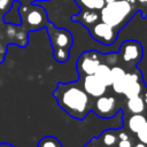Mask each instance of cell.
Segmentation results:
<instances>
[{"label": "cell", "mask_w": 147, "mask_h": 147, "mask_svg": "<svg viewBox=\"0 0 147 147\" xmlns=\"http://www.w3.org/2000/svg\"><path fill=\"white\" fill-rule=\"evenodd\" d=\"M136 139L137 141H140L142 144H146L147 145V122L145 123V125L138 131V133L136 134Z\"/></svg>", "instance_id": "17"}, {"label": "cell", "mask_w": 147, "mask_h": 147, "mask_svg": "<svg viewBox=\"0 0 147 147\" xmlns=\"http://www.w3.org/2000/svg\"><path fill=\"white\" fill-rule=\"evenodd\" d=\"M83 147H102L101 146V144H100V141H99V139H98V137L96 138H92L90 141H87Z\"/></svg>", "instance_id": "19"}, {"label": "cell", "mask_w": 147, "mask_h": 147, "mask_svg": "<svg viewBox=\"0 0 147 147\" xmlns=\"http://www.w3.org/2000/svg\"><path fill=\"white\" fill-rule=\"evenodd\" d=\"M53 96L56 99L57 105L69 116L83 121L90 111H92L93 100L82 87L80 83H57L56 88L53 91Z\"/></svg>", "instance_id": "1"}, {"label": "cell", "mask_w": 147, "mask_h": 147, "mask_svg": "<svg viewBox=\"0 0 147 147\" xmlns=\"http://www.w3.org/2000/svg\"><path fill=\"white\" fill-rule=\"evenodd\" d=\"M78 82L80 83L84 91L92 98H99L107 93V86L93 74V75H85L82 77H78Z\"/></svg>", "instance_id": "9"}, {"label": "cell", "mask_w": 147, "mask_h": 147, "mask_svg": "<svg viewBox=\"0 0 147 147\" xmlns=\"http://www.w3.org/2000/svg\"><path fill=\"white\" fill-rule=\"evenodd\" d=\"M38 147H63V146L57 138L53 136H46L39 140Z\"/></svg>", "instance_id": "16"}, {"label": "cell", "mask_w": 147, "mask_h": 147, "mask_svg": "<svg viewBox=\"0 0 147 147\" xmlns=\"http://www.w3.org/2000/svg\"><path fill=\"white\" fill-rule=\"evenodd\" d=\"M118 64L125 70L137 67L144 56V49L139 41L126 40L124 41L118 51Z\"/></svg>", "instance_id": "5"}, {"label": "cell", "mask_w": 147, "mask_h": 147, "mask_svg": "<svg viewBox=\"0 0 147 147\" xmlns=\"http://www.w3.org/2000/svg\"><path fill=\"white\" fill-rule=\"evenodd\" d=\"M123 115H132V114H147V107L141 95L129 98L125 100L122 106Z\"/></svg>", "instance_id": "11"}, {"label": "cell", "mask_w": 147, "mask_h": 147, "mask_svg": "<svg viewBox=\"0 0 147 147\" xmlns=\"http://www.w3.org/2000/svg\"><path fill=\"white\" fill-rule=\"evenodd\" d=\"M72 21L79 22L85 28H91L93 24L100 21V11L99 10H92V9H85L82 8L79 13L71 17Z\"/></svg>", "instance_id": "12"}, {"label": "cell", "mask_w": 147, "mask_h": 147, "mask_svg": "<svg viewBox=\"0 0 147 147\" xmlns=\"http://www.w3.org/2000/svg\"><path fill=\"white\" fill-rule=\"evenodd\" d=\"M102 147H116L118 142V131L117 129H108L100 133L98 137Z\"/></svg>", "instance_id": "13"}, {"label": "cell", "mask_w": 147, "mask_h": 147, "mask_svg": "<svg viewBox=\"0 0 147 147\" xmlns=\"http://www.w3.org/2000/svg\"><path fill=\"white\" fill-rule=\"evenodd\" d=\"M134 3L130 0H115L106 3L100 10V21L119 31L134 15Z\"/></svg>", "instance_id": "2"}, {"label": "cell", "mask_w": 147, "mask_h": 147, "mask_svg": "<svg viewBox=\"0 0 147 147\" xmlns=\"http://www.w3.org/2000/svg\"><path fill=\"white\" fill-rule=\"evenodd\" d=\"M110 65L109 64H107V63H105V62H102L99 67H98V69L95 70V72H94V75L107 86V87H110L111 86V75H110Z\"/></svg>", "instance_id": "14"}, {"label": "cell", "mask_w": 147, "mask_h": 147, "mask_svg": "<svg viewBox=\"0 0 147 147\" xmlns=\"http://www.w3.org/2000/svg\"><path fill=\"white\" fill-rule=\"evenodd\" d=\"M113 1H115V0H105L106 3H109V2H113Z\"/></svg>", "instance_id": "25"}, {"label": "cell", "mask_w": 147, "mask_h": 147, "mask_svg": "<svg viewBox=\"0 0 147 147\" xmlns=\"http://www.w3.org/2000/svg\"><path fill=\"white\" fill-rule=\"evenodd\" d=\"M46 28L53 48V57L60 63L67 62L70 56V48L74 44V37L71 32L67 29L56 28L49 22Z\"/></svg>", "instance_id": "3"}, {"label": "cell", "mask_w": 147, "mask_h": 147, "mask_svg": "<svg viewBox=\"0 0 147 147\" xmlns=\"http://www.w3.org/2000/svg\"><path fill=\"white\" fill-rule=\"evenodd\" d=\"M147 122V114H132V115H123L124 127L133 136L138 133V131L145 125Z\"/></svg>", "instance_id": "10"}, {"label": "cell", "mask_w": 147, "mask_h": 147, "mask_svg": "<svg viewBox=\"0 0 147 147\" xmlns=\"http://www.w3.org/2000/svg\"><path fill=\"white\" fill-rule=\"evenodd\" d=\"M0 147H15V146H13V145H10L8 142H1L0 144Z\"/></svg>", "instance_id": "23"}, {"label": "cell", "mask_w": 147, "mask_h": 147, "mask_svg": "<svg viewBox=\"0 0 147 147\" xmlns=\"http://www.w3.org/2000/svg\"><path fill=\"white\" fill-rule=\"evenodd\" d=\"M137 1H138V3L141 5V6H147V0H137Z\"/></svg>", "instance_id": "24"}, {"label": "cell", "mask_w": 147, "mask_h": 147, "mask_svg": "<svg viewBox=\"0 0 147 147\" xmlns=\"http://www.w3.org/2000/svg\"><path fill=\"white\" fill-rule=\"evenodd\" d=\"M13 1H15V0H13ZM17 1H20L21 3H33V2H38V1H47V0H17Z\"/></svg>", "instance_id": "21"}, {"label": "cell", "mask_w": 147, "mask_h": 147, "mask_svg": "<svg viewBox=\"0 0 147 147\" xmlns=\"http://www.w3.org/2000/svg\"><path fill=\"white\" fill-rule=\"evenodd\" d=\"M102 62L103 54L98 51H86L82 53L76 63L78 76L82 77L85 75H93Z\"/></svg>", "instance_id": "7"}, {"label": "cell", "mask_w": 147, "mask_h": 147, "mask_svg": "<svg viewBox=\"0 0 147 147\" xmlns=\"http://www.w3.org/2000/svg\"><path fill=\"white\" fill-rule=\"evenodd\" d=\"M122 109L121 102L114 96L105 93L103 95L95 98L92 105V111L101 118H111Z\"/></svg>", "instance_id": "6"}, {"label": "cell", "mask_w": 147, "mask_h": 147, "mask_svg": "<svg viewBox=\"0 0 147 147\" xmlns=\"http://www.w3.org/2000/svg\"><path fill=\"white\" fill-rule=\"evenodd\" d=\"M133 144H134L133 138H130V139H119L116 147H132Z\"/></svg>", "instance_id": "18"}, {"label": "cell", "mask_w": 147, "mask_h": 147, "mask_svg": "<svg viewBox=\"0 0 147 147\" xmlns=\"http://www.w3.org/2000/svg\"><path fill=\"white\" fill-rule=\"evenodd\" d=\"M132 147H147V145H146V144H142V142H140V141H137V142L133 144Z\"/></svg>", "instance_id": "22"}, {"label": "cell", "mask_w": 147, "mask_h": 147, "mask_svg": "<svg viewBox=\"0 0 147 147\" xmlns=\"http://www.w3.org/2000/svg\"><path fill=\"white\" fill-rule=\"evenodd\" d=\"M141 98H142V100L145 101V105H146V107H147V87L145 86V88H144V91H142V93H141Z\"/></svg>", "instance_id": "20"}, {"label": "cell", "mask_w": 147, "mask_h": 147, "mask_svg": "<svg viewBox=\"0 0 147 147\" xmlns=\"http://www.w3.org/2000/svg\"><path fill=\"white\" fill-rule=\"evenodd\" d=\"M75 2L78 5L80 9L85 8V9H92V10H99V11L106 5L105 0H75Z\"/></svg>", "instance_id": "15"}, {"label": "cell", "mask_w": 147, "mask_h": 147, "mask_svg": "<svg viewBox=\"0 0 147 147\" xmlns=\"http://www.w3.org/2000/svg\"><path fill=\"white\" fill-rule=\"evenodd\" d=\"M88 31L94 40L103 45L114 44L117 40V36H118V31L115 28L102 21H99L95 24H93L91 28H88Z\"/></svg>", "instance_id": "8"}, {"label": "cell", "mask_w": 147, "mask_h": 147, "mask_svg": "<svg viewBox=\"0 0 147 147\" xmlns=\"http://www.w3.org/2000/svg\"><path fill=\"white\" fill-rule=\"evenodd\" d=\"M18 15L21 18V25L26 32L40 30L48 24L47 13L39 5L21 3L18 7Z\"/></svg>", "instance_id": "4"}]
</instances>
